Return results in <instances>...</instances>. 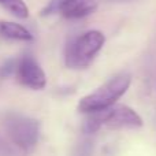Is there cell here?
Instances as JSON below:
<instances>
[{"instance_id": "cell-1", "label": "cell", "mask_w": 156, "mask_h": 156, "mask_svg": "<svg viewBox=\"0 0 156 156\" xmlns=\"http://www.w3.org/2000/svg\"><path fill=\"white\" fill-rule=\"evenodd\" d=\"M130 85L132 76L129 73L116 74L96 88L92 93L83 96L78 103V111L82 114H93L108 110L116 104V101L127 92Z\"/></svg>"}, {"instance_id": "cell-2", "label": "cell", "mask_w": 156, "mask_h": 156, "mask_svg": "<svg viewBox=\"0 0 156 156\" xmlns=\"http://www.w3.org/2000/svg\"><path fill=\"white\" fill-rule=\"evenodd\" d=\"M0 123L7 138L22 152H30L40 138V122L16 111H5Z\"/></svg>"}, {"instance_id": "cell-3", "label": "cell", "mask_w": 156, "mask_h": 156, "mask_svg": "<svg viewBox=\"0 0 156 156\" xmlns=\"http://www.w3.org/2000/svg\"><path fill=\"white\" fill-rule=\"evenodd\" d=\"M105 43V36L100 30L88 32L76 37L66 48L65 65L71 70H82L92 65Z\"/></svg>"}, {"instance_id": "cell-4", "label": "cell", "mask_w": 156, "mask_h": 156, "mask_svg": "<svg viewBox=\"0 0 156 156\" xmlns=\"http://www.w3.org/2000/svg\"><path fill=\"white\" fill-rule=\"evenodd\" d=\"M100 115L103 127L111 130L140 129L144 126L143 118L132 107L125 104H115L108 110L101 111Z\"/></svg>"}, {"instance_id": "cell-5", "label": "cell", "mask_w": 156, "mask_h": 156, "mask_svg": "<svg viewBox=\"0 0 156 156\" xmlns=\"http://www.w3.org/2000/svg\"><path fill=\"white\" fill-rule=\"evenodd\" d=\"M15 77L21 85L33 90H41L47 86V74L40 63L30 55H25L16 60Z\"/></svg>"}, {"instance_id": "cell-6", "label": "cell", "mask_w": 156, "mask_h": 156, "mask_svg": "<svg viewBox=\"0 0 156 156\" xmlns=\"http://www.w3.org/2000/svg\"><path fill=\"white\" fill-rule=\"evenodd\" d=\"M97 10L96 0H51L43 14L58 12L66 19H81L89 16Z\"/></svg>"}, {"instance_id": "cell-7", "label": "cell", "mask_w": 156, "mask_h": 156, "mask_svg": "<svg viewBox=\"0 0 156 156\" xmlns=\"http://www.w3.org/2000/svg\"><path fill=\"white\" fill-rule=\"evenodd\" d=\"M0 37L12 41H32L33 34L25 26L10 21H0Z\"/></svg>"}, {"instance_id": "cell-8", "label": "cell", "mask_w": 156, "mask_h": 156, "mask_svg": "<svg viewBox=\"0 0 156 156\" xmlns=\"http://www.w3.org/2000/svg\"><path fill=\"white\" fill-rule=\"evenodd\" d=\"M0 5L16 18L25 19L29 16V8L23 0H0Z\"/></svg>"}, {"instance_id": "cell-9", "label": "cell", "mask_w": 156, "mask_h": 156, "mask_svg": "<svg viewBox=\"0 0 156 156\" xmlns=\"http://www.w3.org/2000/svg\"><path fill=\"white\" fill-rule=\"evenodd\" d=\"M16 147L10 140H5L0 136V156H19Z\"/></svg>"}, {"instance_id": "cell-10", "label": "cell", "mask_w": 156, "mask_h": 156, "mask_svg": "<svg viewBox=\"0 0 156 156\" xmlns=\"http://www.w3.org/2000/svg\"><path fill=\"white\" fill-rule=\"evenodd\" d=\"M92 154V144L89 141H85V143H81V145H78L77 152L74 156H90Z\"/></svg>"}, {"instance_id": "cell-11", "label": "cell", "mask_w": 156, "mask_h": 156, "mask_svg": "<svg viewBox=\"0 0 156 156\" xmlns=\"http://www.w3.org/2000/svg\"><path fill=\"white\" fill-rule=\"evenodd\" d=\"M107 2H129V0H107Z\"/></svg>"}]
</instances>
